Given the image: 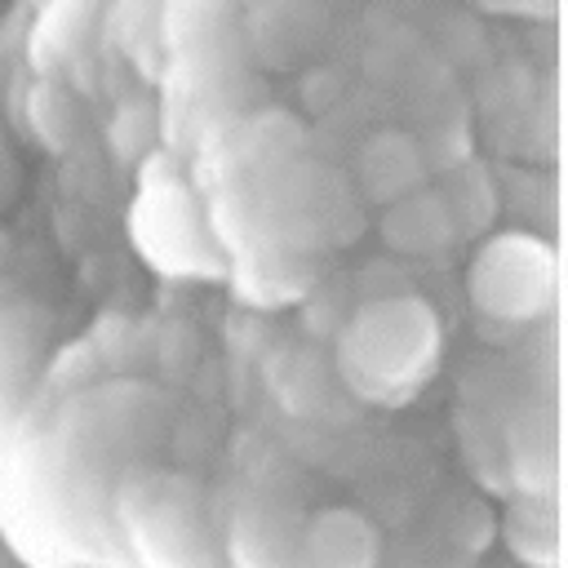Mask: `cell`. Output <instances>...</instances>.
Listing matches in <instances>:
<instances>
[{
    "label": "cell",
    "instance_id": "6da1fadb",
    "mask_svg": "<svg viewBox=\"0 0 568 568\" xmlns=\"http://www.w3.org/2000/svg\"><path fill=\"white\" fill-rule=\"evenodd\" d=\"M439 359V320L422 297H377L359 306L337 342L346 386L368 404H404L430 382Z\"/></svg>",
    "mask_w": 568,
    "mask_h": 568
},
{
    "label": "cell",
    "instance_id": "7a4b0ae2",
    "mask_svg": "<svg viewBox=\"0 0 568 568\" xmlns=\"http://www.w3.org/2000/svg\"><path fill=\"white\" fill-rule=\"evenodd\" d=\"M120 519L146 568H200L209 559L204 497L182 475H138L120 493Z\"/></svg>",
    "mask_w": 568,
    "mask_h": 568
},
{
    "label": "cell",
    "instance_id": "3957f363",
    "mask_svg": "<svg viewBox=\"0 0 568 568\" xmlns=\"http://www.w3.org/2000/svg\"><path fill=\"white\" fill-rule=\"evenodd\" d=\"M555 297V257L532 235H497L470 262V302L501 324L537 320Z\"/></svg>",
    "mask_w": 568,
    "mask_h": 568
},
{
    "label": "cell",
    "instance_id": "277c9868",
    "mask_svg": "<svg viewBox=\"0 0 568 568\" xmlns=\"http://www.w3.org/2000/svg\"><path fill=\"white\" fill-rule=\"evenodd\" d=\"M138 244H146V257L169 271H195L209 266V244L200 235L195 204L173 182H146L133 209Z\"/></svg>",
    "mask_w": 568,
    "mask_h": 568
},
{
    "label": "cell",
    "instance_id": "5b68a950",
    "mask_svg": "<svg viewBox=\"0 0 568 568\" xmlns=\"http://www.w3.org/2000/svg\"><path fill=\"white\" fill-rule=\"evenodd\" d=\"M302 559H306V568H377L382 564V537L359 510L328 506L306 524Z\"/></svg>",
    "mask_w": 568,
    "mask_h": 568
},
{
    "label": "cell",
    "instance_id": "8992f818",
    "mask_svg": "<svg viewBox=\"0 0 568 568\" xmlns=\"http://www.w3.org/2000/svg\"><path fill=\"white\" fill-rule=\"evenodd\" d=\"M506 546L524 568H555L559 564V528L555 510L532 497L506 515Z\"/></svg>",
    "mask_w": 568,
    "mask_h": 568
},
{
    "label": "cell",
    "instance_id": "52a82bcc",
    "mask_svg": "<svg viewBox=\"0 0 568 568\" xmlns=\"http://www.w3.org/2000/svg\"><path fill=\"white\" fill-rule=\"evenodd\" d=\"M13 182H18V169H13V151L4 142V129H0V204L13 195Z\"/></svg>",
    "mask_w": 568,
    "mask_h": 568
},
{
    "label": "cell",
    "instance_id": "ba28073f",
    "mask_svg": "<svg viewBox=\"0 0 568 568\" xmlns=\"http://www.w3.org/2000/svg\"><path fill=\"white\" fill-rule=\"evenodd\" d=\"M519 568H524V564H519Z\"/></svg>",
    "mask_w": 568,
    "mask_h": 568
}]
</instances>
